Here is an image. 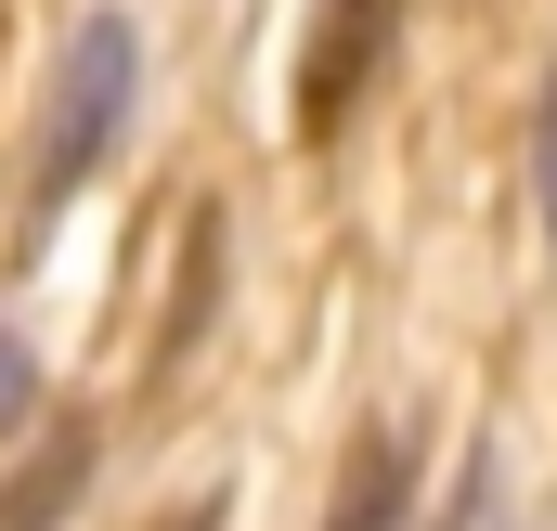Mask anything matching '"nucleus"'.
Segmentation results:
<instances>
[{
	"label": "nucleus",
	"mask_w": 557,
	"mask_h": 531,
	"mask_svg": "<svg viewBox=\"0 0 557 531\" xmlns=\"http://www.w3.org/2000/svg\"><path fill=\"white\" fill-rule=\"evenodd\" d=\"M389 26H403V0H324V13H311V52H298V131H311V143L376 91Z\"/></svg>",
	"instance_id": "obj_2"
},
{
	"label": "nucleus",
	"mask_w": 557,
	"mask_h": 531,
	"mask_svg": "<svg viewBox=\"0 0 557 531\" xmlns=\"http://www.w3.org/2000/svg\"><path fill=\"white\" fill-rule=\"evenodd\" d=\"M389 506H403V441L376 428V441L350 454V480H337V519H324V531H389Z\"/></svg>",
	"instance_id": "obj_3"
},
{
	"label": "nucleus",
	"mask_w": 557,
	"mask_h": 531,
	"mask_svg": "<svg viewBox=\"0 0 557 531\" xmlns=\"http://www.w3.org/2000/svg\"><path fill=\"white\" fill-rule=\"evenodd\" d=\"M454 531H519V506H506V467H493V454L467 467V506H454Z\"/></svg>",
	"instance_id": "obj_4"
},
{
	"label": "nucleus",
	"mask_w": 557,
	"mask_h": 531,
	"mask_svg": "<svg viewBox=\"0 0 557 531\" xmlns=\"http://www.w3.org/2000/svg\"><path fill=\"white\" fill-rule=\"evenodd\" d=\"M131 91H143V39L117 26V13H91V26L65 39V65H52V118H39V143H26V234H39V221L117 156Z\"/></svg>",
	"instance_id": "obj_1"
},
{
	"label": "nucleus",
	"mask_w": 557,
	"mask_h": 531,
	"mask_svg": "<svg viewBox=\"0 0 557 531\" xmlns=\"http://www.w3.org/2000/svg\"><path fill=\"white\" fill-rule=\"evenodd\" d=\"M39 415V363H26V337L0 324V428H26Z\"/></svg>",
	"instance_id": "obj_5"
},
{
	"label": "nucleus",
	"mask_w": 557,
	"mask_h": 531,
	"mask_svg": "<svg viewBox=\"0 0 557 531\" xmlns=\"http://www.w3.org/2000/svg\"><path fill=\"white\" fill-rule=\"evenodd\" d=\"M532 195H545V260H557V78H545V118H532Z\"/></svg>",
	"instance_id": "obj_6"
}]
</instances>
